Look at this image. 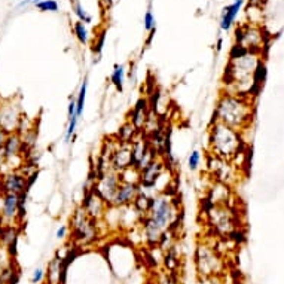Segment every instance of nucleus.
<instances>
[{"label":"nucleus","mask_w":284,"mask_h":284,"mask_svg":"<svg viewBox=\"0 0 284 284\" xmlns=\"http://www.w3.org/2000/svg\"><path fill=\"white\" fill-rule=\"evenodd\" d=\"M180 263H182V256H180V249L177 247V244L162 253V265H164L165 271L180 274L179 272Z\"/></svg>","instance_id":"4be33fe9"},{"label":"nucleus","mask_w":284,"mask_h":284,"mask_svg":"<svg viewBox=\"0 0 284 284\" xmlns=\"http://www.w3.org/2000/svg\"><path fill=\"white\" fill-rule=\"evenodd\" d=\"M101 225H103V220L91 219L86 214V211L79 205L70 216V225H69L70 244L76 250L91 249L101 237V231H100Z\"/></svg>","instance_id":"39448f33"},{"label":"nucleus","mask_w":284,"mask_h":284,"mask_svg":"<svg viewBox=\"0 0 284 284\" xmlns=\"http://www.w3.org/2000/svg\"><path fill=\"white\" fill-rule=\"evenodd\" d=\"M73 12L75 15L78 17V21L84 23V24H89L92 23V17L89 14H86V11L82 8V5L78 2V0H75V3H73Z\"/></svg>","instance_id":"c85d7f7f"},{"label":"nucleus","mask_w":284,"mask_h":284,"mask_svg":"<svg viewBox=\"0 0 284 284\" xmlns=\"http://www.w3.org/2000/svg\"><path fill=\"white\" fill-rule=\"evenodd\" d=\"M249 150L244 133L237 131L228 125L211 121L208 127V152L225 161L237 165L240 158H244Z\"/></svg>","instance_id":"20e7f679"},{"label":"nucleus","mask_w":284,"mask_h":284,"mask_svg":"<svg viewBox=\"0 0 284 284\" xmlns=\"http://www.w3.org/2000/svg\"><path fill=\"white\" fill-rule=\"evenodd\" d=\"M86 91H88V81L85 79V81L82 82L81 88H79V92H78L76 98H75V101H76V115H78V118L84 113L85 100H86Z\"/></svg>","instance_id":"a878e982"},{"label":"nucleus","mask_w":284,"mask_h":284,"mask_svg":"<svg viewBox=\"0 0 284 284\" xmlns=\"http://www.w3.org/2000/svg\"><path fill=\"white\" fill-rule=\"evenodd\" d=\"M31 180L21 171H9L0 176V194H27Z\"/></svg>","instance_id":"f8f14e48"},{"label":"nucleus","mask_w":284,"mask_h":284,"mask_svg":"<svg viewBox=\"0 0 284 284\" xmlns=\"http://www.w3.org/2000/svg\"><path fill=\"white\" fill-rule=\"evenodd\" d=\"M81 207L86 211V214L94 219V220H103L104 213L107 210V204L101 199L100 195H97L91 188L85 189L84 192V198H82V204Z\"/></svg>","instance_id":"2eb2a0df"},{"label":"nucleus","mask_w":284,"mask_h":284,"mask_svg":"<svg viewBox=\"0 0 284 284\" xmlns=\"http://www.w3.org/2000/svg\"><path fill=\"white\" fill-rule=\"evenodd\" d=\"M144 28L147 31H155V17L150 11H147L144 15Z\"/></svg>","instance_id":"72a5a7b5"},{"label":"nucleus","mask_w":284,"mask_h":284,"mask_svg":"<svg viewBox=\"0 0 284 284\" xmlns=\"http://www.w3.org/2000/svg\"><path fill=\"white\" fill-rule=\"evenodd\" d=\"M42 281H45V269L42 268H36L31 274V278H30V283L31 284H40Z\"/></svg>","instance_id":"473e14b6"},{"label":"nucleus","mask_w":284,"mask_h":284,"mask_svg":"<svg viewBox=\"0 0 284 284\" xmlns=\"http://www.w3.org/2000/svg\"><path fill=\"white\" fill-rule=\"evenodd\" d=\"M155 284H180V278L179 274L176 272H170V271H159L155 275Z\"/></svg>","instance_id":"393cba45"},{"label":"nucleus","mask_w":284,"mask_h":284,"mask_svg":"<svg viewBox=\"0 0 284 284\" xmlns=\"http://www.w3.org/2000/svg\"><path fill=\"white\" fill-rule=\"evenodd\" d=\"M262 54L247 51L235 45L231 51L229 63L225 70L222 91L252 98L262 84Z\"/></svg>","instance_id":"f257e3e1"},{"label":"nucleus","mask_w":284,"mask_h":284,"mask_svg":"<svg viewBox=\"0 0 284 284\" xmlns=\"http://www.w3.org/2000/svg\"><path fill=\"white\" fill-rule=\"evenodd\" d=\"M207 168H208V173L211 174L214 182L228 185L231 188L240 179V168L234 162L220 159V158L213 156L210 153H208V158H207Z\"/></svg>","instance_id":"1a4fd4ad"},{"label":"nucleus","mask_w":284,"mask_h":284,"mask_svg":"<svg viewBox=\"0 0 284 284\" xmlns=\"http://www.w3.org/2000/svg\"><path fill=\"white\" fill-rule=\"evenodd\" d=\"M153 197H155V191L140 186V189H139V192H137V195H136V198H134V201H133L131 205L136 208V211H137L142 217H144V216L147 214L149 208H150V204H152Z\"/></svg>","instance_id":"aec40b11"},{"label":"nucleus","mask_w":284,"mask_h":284,"mask_svg":"<svg viewBox=\"0 0 284 284\" xmlns=\"http://www.w3.org/2000/svg\"><path fill=\"white\" fill-rule=\"evenodd\" d=\"M253 115L255 106L250 97L234 95L222 91L214 106L213 121L244 133L252 125Z\"/></svg>","instance_id":"7ed1b4c3"},{"label":"nucleus","mask_w":284,"mask_h":284,"mask_svg":"<svg viewBox=\"0 0 284 284\" xmlns=\"http://www.w3.org/2000/svg\"><path fill=\"white\" fill-rule=\"evenodd\" d=\"M36 8L42 12H57L58 11V3L55 0H40Z\"/></svg>","instance_id":"7c9ffc66"},{"label":"nucleus","mask_w":284,"mask_h":284,"mask_svg":"<svg viewBox=\"0 0 284 284\" xmlns=\"http://www.w3.org/2000/svg\"><path fill=\"white\" fill-rule=\"evenodd\" d=\"M6 137H8V133H5L2 128H0V149L3 147V144H5V140H6Z\"/></svg>","instance_id":"e433bc0d"},{"label":"nucleus","mask_w":284,"mask_h":284,"mask_svg":"<svg viewBox=\"0 0 284 284\" xmlns=\"http://www.w3.org/2000/svg\"><path fill=\"white\" fill-rule=\"evenodd\" d=\"M167 170V161L164 158H156L153 162H150L144 170L140 171V179H139V185L142 188H147L153 191V186L156 183V180L159 179V176Z\"/></svg>","instance_id":"f3484780"},{"label":"nucleus","mask_w":284,"mask_h":284,"mask_svg":"<svg viewBox=\"0 0 284 284\" xmlns=\"http://www.w3.org/2000/svg\"><path fill=\"white\" fill-rule=\"evenodd\" d=\"M26 199L27 194H2V214H0V226H18L23 223L26 216Z\"/></svg>","instance_id":"6e6552de"},{"label":"nucleus","mask_w":284,"mask_h":284,"mask_svg":"<svg viewBox=\"0 0 284 284\" xmlns=\"http://www.w3.org/2000/svg\"><path fill=\"white\" fill-rule=\"evenodd\" d=\"M40 2V0H23L21 3H18V9H21V8H26V6H28V5H37Z\"/></svg>","instance_id":"c9c22d12"},{"label":"nucleus","mask_w":284,"mask_h":284,"mask_svg":"<svg viewBox=\"0 0 284 284\" xmlns=\"http://www.w3.org/2000/svg\"><path fill=\"white\" fill-rule=\"evenodd\" d=\"M197 284H223V280H222V275L197 277Z\"/></svg>","instance_id":"2f4dec72"},{"label":"nucleus","mask_w":284,"mask_h":284,"mask_svg":"<svg viewBox=\"0 0 284 284\" xmlns=\"http://www.w3.org/2000/svg\"><path fill=\"white\" fill-rule=\"evenodd\" d=\"M119 140V139H118ZM110 170L116 173H122L124 170L133 167V146L131 143L118 142L115 150L110 155Z\"/></svg>","instance_id":"ddd939ff"},{"label":"nucleus","mask_w":284,"mask_h":284,"mask_svg":"<svg viewBox=\"0 0 284 284\" xmlns=\"http://www.w3.org/2000/svg\"><path fill=\"white\" fill-rule=\"evenodd\" d=\"M121 185V177H119V173L113 171V170H107V171L98 174V176H94L92 177V185H91V189L101 197V199L110 205L112 204V199L115 197L118 188Z\"/></svg>","instance_id":"9d476101"},{"label":"nucleus","mask_w":284,"mask_h":284,"mask_svg":"<svg viewBox=\"0 0 284 284\" xmlns=\"http://www.w3.org/2000/svg\"><path fill=\"white\" fill-rule=\"evenodd\" d=\"M149 113H150V106H149L147 100H144V98H140L134 104V107L131 109L128 122L137 130V133H143L144 131L146 122H147V118H149Z\"/></svg>","instance_id":"a211bd4d"},{"label":"nucleus","mask_w":284,"mask_h":284,"mask_svg":"<svg viewBox=\"0 0 284 284\" xmlns=\"http://www.w3.org/2000/svg\"><path fill=\"white\" fill-rule=\"evenodd\" d=\"M67 235H69V226L67 225H61L60 228L57 229V232H55L57 240H64Z\"/></svg>","instance_id":"f704fd0d"},{"label":"nucleus","mask_w":284,"mask_h":284,"mask_svg":"<svg viewBox=\"0 0 284 284\" xmlns=\"http://www.w3.org/2000/svg\"><path fill=\"white\" fill-rule=\"evenodd\" d=\"M139 133H137V130L127 121L122 127H121V130H119V133H118V139L121 140V142H125V143H131L133 140H134V137L137 136Z\"/></svg>","instance_id":"bb28decb"},{"label":"nucleus","mask_w":284,"mask_h":284,"mask_svg":"<svg viewBox=\"0 0 284 284\" xmlns=\"http://www.w3.org/2000/svg\"><path fill=\"white\" fill-rule=\"evenodd\" d=\"M0 284H6V283H3V281H2V280H0Z\"/></svg>","instance_id":"ea45409f"},{"label":"nucleus","mask_w":284,"mask_h":284,"mask_svg":"<svg viewBox=\"0 0 284 284\" xmlns=\"http://www.w3.org/2000/svg\"><path fill=\"white\" fill-rule=\"evenodd\" d=\"M14 255L9 252V249L2 243V240H0V277H2L9 268H12L15 265L14 262Z\"/></svg>","instance_id":"5701e85b"},{"label":"nucleus","mask_w":284,"mask_h":284,"mask_svg":"<svg viewBox=\"0 0 284 284\" xmlns=\"http://www.w3.org/2000/svg\"><path fill=\"white\" fill-rule=\"evenodd\" d=\"M201 164V152L198 149H194L188 156V168L191 171H197Z\"/></svg>","instance_id":"c756f323"},{"label":"nucleus","mask_w":284,"mask_h":284,"mask_svg":"<svg viewBox=\"0 0 284 284\" xmlns=\"http://www.w3.org/2000/svg\"><path fill=\"white\" fill-rule=\"evenodd\" d=\"M140 189V185H136V183H125V182H121L115 197L112 199V207H118V208H122V207H127V205H131L137 192Z\"/></svg>","instance_id":"6ab92c4d"},{"label":"nucleus","mask_w":284,"mask_h":284,"mask_svg":"<svg viewBox=\"0 0 284 284\" xmlns=\"http://www.w3.org/2000/svg\"><path fill=\"white\" fill-rule=\"evenodd\" d=\"M180 199L173 189L155 194L150 208L139 225L142 238L149 247H156L162 234L168 229H177L182 223Z\"/></svg>","instance_id":"f03ea898"},{"label":"nucleus","mask_w":284,"mask_h":284,"mask_svg":"<svg viewBox=\"0 0 284 284\" xmlns=\"http://www.w3.org/2000/svg\"><path fill=\"white\" fill-rule=\"evenodd\" d=\"M243 0H235V2L229 6L223 8V12H222V17H220V28L223 31H229L232 24L235 23V18L238 17L240 11H241V6H243Z\"/></svg>","instance_id":"412c9836"},{"label":"nucleus","mask_w":284,"mask_h":284,"mask_svg":"<svg viewBox=\"0 0 284 284\" xmlns=\"http://www.w3.org/2000/svg\"><path fill=\"white\" fill-rule=\"evenodd\" d=\"M24 118L21 104L14 100H5L0 103V128L5 133H17Z\"/></svg>","instance_id":"9b49d317"},{"label":"nucleus","mask_w":284,"mask_h":284,"mask_svg":"<svg viewBox=\"0 0 284 284\" xmlns=\"http://www.w3.org/2000/svg\"><path fill=\"white\" fill-rule=\"evenodd\" d=\"M73 33H75L76 39H78L82 45H86V43L89 42V33H88V30H86V27H85L84 23L76 21V23L73 24Z\"/></svg>","instance_id":"cd10ccee"},{"label":"nucleus","mask_w":284,"mask_h":284,"mask_svg":"<svg viewBox=\"0 0 284 284\" xmlns=\"http://www.w3.org/2000/svg\"><path fill=\"white\" fill-rule=\"evenodd\" d=\"M110 84L115 86L119 92L124 91V84H125V67L124 66H115L113 72L110 75Z\"/></svg>","instance_id":"b1692460"},{"label":"nucleus","mask_w":284,"mask_h":284,"mask_svg":"<svg viewBox=\"0 0 284 284\" xmlns=\"http://www.w3.org/2000/svg\"><path fill=\"white\" fill-rule=\"evenodd\" d=\"M216 48H217V51H220V49H222V39H219V40H217V46H216Z\"/></svg>","instance_id":"4c0bfd02"},{"label":"nucleus","mask_w":284,"mask_h":284,"mask_svg":"<svg viewBox=\"0 0 284 284\" xmlns=\"http://www.w3.org/2000/svg\"><path fill=\"white\" fill-rule=\"evenodd\" d=\"M194 266L198 277L223 275L226 262L219 249H216V246L205 241H199L194 252Z\"/></svg>","instance_id":"0eeeda50"},{"label":"nucleus","mask_w":284,"mask_h":284,"mask_svg":"<svg viewBox=\"0 0 284 284\" xmlns=\"http://www.w3.org/2000/svg\"><path fill=\"white\" fill-rule=\"evenodd\" d=\"M0 214H2V194H0Z\"/></svg>","instance_id":"58836bf2"},{"label":"nucleus","mask_w":284,"mask_h":284,"mask_svg":"<svg viewBox=\"0 0 284 284\" xmlns=\"http://www.w3.org/2000/svg\"><path fill=\"white\" fill-rule=\"evenodd\" d=\"M232 188L228 185H223L219 182H214L207 189V198L205 204L208 205H232Z\"/></svg>","instance_id":"dca6fc26"},{"label":"nucleus","mask_w":284,"mask_h":284,"mask_svg":"<svg viewBox=\"0 0 284 284\" xmlns=\"http://www.w3.org/2000/svg\"><path fill=\"white\" fill-rule=\"evenodd\" d=\"M262 45H263V34L260 30H257L255 27L237 28V46L260 54V51L263 48Z\"/></svg>","instance_id":"4468645a"},{"label":"nucleus","mask_w":284,"mask_h":284,"mask_svg":"<svg viewBox=\"0 0 284 284\" xmlns=\"http://www.w3.org/2000/svg\"><path fill=\"white\" fill-rule=\"evenodd\" d=\"M205 223L211 234L219 238H234L240 232V214L234 205H208L204 207Z\"/></svg>","instance_id":"423d86ee"}]
</instances>
